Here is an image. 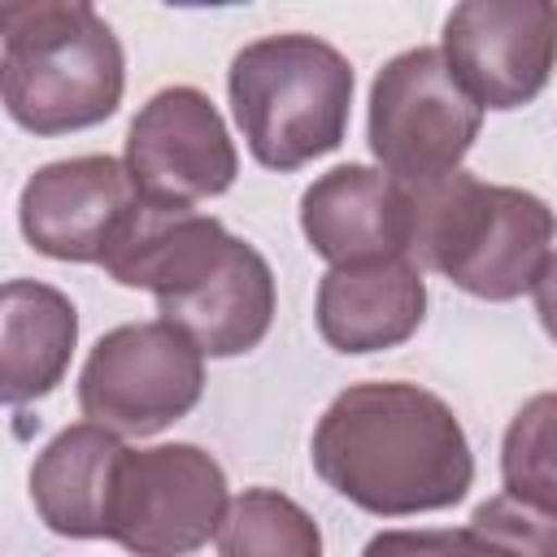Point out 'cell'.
Wrapping results in <instances>:
<instances>
[{"mask_svg":"<svg viewBox=\"0 0 557 557\" xmlns=\"http://www.w3.org/2000/svg\"><path fill=\"white\" fill-rule=\"evenodd\" d=\"M126 61L113 26L83 0L0 4V91L17 126L65 135L117 113Z\"/></svg>","mask_w":557,"mask_h":557,"instance_id":"cell-2","label":"cell"},{"mask_svg":"<svg viewBox=\"0 0 557 557\" xmlns=\"http://www.w3.org/2000/svg\"><path fill=\"white\" fill-rule=\"evenodd\" d=\"M313 470L344 500L379 518L457 505L474 457L457 413L418 383H352L313 426Z\"/></svg>","mask_w":557,"mask_h":557,"instance_id":"cell-1","label":"cell"},{"mask_svg":"<svg viewBox=\"0 0 557 557\" xmlns=\"http://www.w3.org/2000/svg\"><path fill=\"white\" fill-rule=\"evenodd\" d=\"M126 170L148 200L191 209L196 200L222 196L235 183L239 157L205 91L165 87L135 113L126 131Z\"/></svg>","mask_w":557,"mask_h":557,"instance_id":"cell-9","label":"cell"},{"mask_svg":"<svg viewBox=\"0 0 557 557\" xmlns=\"http://www.w3.org/2000/svg\"><path fill=\"white\" fill-rule=\"evenodd\" d=\"M557 213L522 187L466 170L413 187V261L479 300H513L553 257Z\"/></svg>","mask_w":557,"mask_h":557,"instance_id":"cell-3","label":"cell"},{"mask_svg":"<svg viewBox=\"0 0 557 557\" xmlns=\"http://www.w3.org/2000/svg\"><path fill=\"white\" fill-rule=\"evenodd\" d=\"M122 453L126 444L96 422L65 426L30 466V500L44 527L74 540H100Z\"/></svg>","mask_w":557,"mask_h":557,"instance_id":"cell-14","label":"cell"},{"mask_svg":"<svg viewBox=\"0 0 557 557\" xmlns=\"http://www.w3.org/2000/svg\"><path fill=\"white\" fill-rule=\"evenodd\" d=\"M300 231L331 270L413 257V187L374 165H335L305 187Z\"/></svg>","mask_w":557,"mask_h":557,"instance_id":"cell-11","label":"cell"},{"mask_svg":"<svg viewBox=\"0 0 557 557\" xmlns=\"http://www.w3.org/2000/svg\"><path fill=\"white\" fill-rule=\"evenodd\" d=\"M361 557H518V553L466 522L461 531H379Z\"/></svg>","mask_w":557,"mask_h":557,"instance_id":"cell-19","label":"cell"},{"mask_svg":"<svg viewBox=\"0 0 557 557\" xmlns=\"http://www.w3.org/2000/svg\"><path fill=\"white\" fill-rule=\"evenodd\" d=\"M161 322L178 326L205 357H239L257 348L274 322V274L270 261L231 235L205 270L178 292L157 296Z\"/></svg>","mask_w":557,"mask_h":557,"instance_id":"cell-12","label":"cell"},{"mask_svg":"<svg viewBox=\"0 0 557 557\" xmlns=\"http://www.w3.org/2000/svg\"><path fill=\"white\" fill-rule=\"evenodd\" d=\"M440 52L479 109H522L553 78L557 4L466 0L448 13Z\"/></svg>","mask_w":557,"mask_h":557,"instance_id":"cell-8","label":"cell"},{"mask_svg":"<svg viewBox=\"0 0 557 557\" xmlns=\"http://www.w3.org/2000/svg\"><path fill=\"white\" fill-rule=\"evenodd\" d=\"M205 392V352L170 322H126L96 339L78 374V409L113 435H157Z\"/></svg>","mask_w":557,"mask_h":557,"instance_id":"cell-6","label":"cell"},{"mask_svg":"<svg viewBox=\"0 0 557 557\" xmlns=\"http://www.w3.org/2000/svg\"><path fill=\"white\" fill-rule=\"evenodd\" d=\"M505 492L557 513V392L531 396L500 444Z\"/></svg>","mask_w":557,"mask_h":557,"instance_id":"cell-17","label":"cell"},{"mask_svg":"<svg viewBox=\"0 0 557 557\" xmlns=\"http://www.w3.org/2000/svg\"><path fill=\"white\" fill-rule=\"evenodd\" d=\"M479 126L483 109L457 83L440 48L392 57L370 87V152L379 170L405 187L457 174Z\"/></svg>","mask_w":557,"mask_h":557,"instance_id":"cell-5","label":"cell"},{"mask_svg":"<svg viewBox=\"0 0 557 557\" xmlns=\"http://www.w3.org/2000/svg\"><path fill=\"white\" fill-rule=\"evenodd\" d=\"M531 292H535V313H540L548 339H557V252L548 257V265H544V274L535 278Z\"/></svg>","mask_w":557,"mask_h":557,"instance_id":"cell-20","label":"cell"},{"mask_svg":"<svg viewBox=\"0 0 557 557\" xmlns=\"http://www.w3.org/2000/svg\"><path fill=\"white\" fill-rule=\"evenodd\" d=\"M139 183L117 157H70L39 165L17 200L22 235L52 261H96L139 205Z\"/></svg>","mask_w":557,"mask_h":557,"instance_id":"cell-10","label":"cell"},{"mask_svg":"<svg viewBox=\"0 0 557 557\" xmlns=\"http://www.w3.org/2000/svg\"><path fill=\"white\" fill-rule=\"evenodd\" d=\"M231 109L265 170H300L344 144L352 65L313 35H265L231 61Z\"/></svg>","mask_w":557,"mask_h":557,"instance_id":"cell-4","label":"cell"},{"mask_svg":"<svg viewBox=\"0 0 557 557\" xmlns=\"http://www.w3.org/2000/svg\"><path fill=\"white\" fill-rule=\"evenodd\" d=\"M426 318V283L413 257L335 265L318 283V331L335 352H383Z\"/></svg>","mask_w":557,"mask_h":557,"instance_id":"cell-13","label":"cell"},{"mask_svg":"<svg viewBox=\"0 0 557 557\" xmlns=\"http://www.w3.org/2000/svg\"><path fill=\"white\" fill-rule=\"evenodd\" d=\"M78 344V313L65 292L9 278L0 313V387L9 405H26L52 392Z\"/></svg>","mask_w":557,"mask_h":557,"instance_id":"cell-15","label":"cell"},{"mask_svg":"<svg viewBox=\"0 0 557 557\" xmlns=\"http://www.w3.org/2000/svg\"><path fill=\"white\" fill-rule=\"evenodd\" d=\"M218 557H322V531L292 496L248 487L226 505Z\"/></svg>","mask_w":557,"mask_h":557,"instance_id":"cell-16","label":"cell"},{"mask_svg":"<svg viewBox=\"0 0 557 557\" xmlns=\"http://www.w3.org/2000/svg\"><path fill=\"white\" fill-rule=\"evenodd\" d=\"M226 505V474L205 448H126L113 474L104 540L131 557H187L218 535Z\"/></svg>","mask_w":557,"mask_h":557,"instance_id":"cell-7","label":"cell"},{"mask_svg":"<svg viewBox=\"0 0 557 557\" xmlns=\"http://www.w3.org/2000/svg\"><path fill=\"white\" fill-rule=\"evenodd\" d=\"M470 527L509 544L518 557H557V513L540 509V505H527L509 492L483 500L470 513Z\"/></svg>","mask_w":557,"mask_h":557,"instance_id":"cell-18","label":"cell"}]
</instances>
